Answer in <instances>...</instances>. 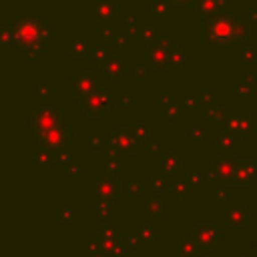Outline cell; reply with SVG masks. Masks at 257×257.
<instances>
[{
    "label": "cell",
    "mask_w": 257,
    "mask_h": 257,
    "mask_svg": "<svg viewBox=\"0 0 257 257\" xmlns=\"http://www.w3.org/2000/svg\"><path fill=\"white\" fill-rule=\"evenodd\" d=\"M237 141H239V137L233 133V131H229V128H223L221 133H219V139H217V145L221 147V149H225V151H229V149H233L235 145H237Z\"/></svg>",
    "instance_id": "7402d4cb"
},
{
    "label": "cell",
    "mask_w": 257,
    "mask_h": 257,
    "mask_svg": "<svg viewBox=\"0 0 257 257\" xmlns=\"http://www.w3.org/2000/svg\"><path fill=\"white\" fill-rule=\"evenodd\" d=\"M68 52H70L72 56H84V54H90V44H88L86 38L80 34V36H76V38L70 42Z\"/></svg>",
    "instance_id": "ffe728a7"
},
{
    "label": "cell",
    "mask_w": 257,
    "mask_h": 257,
    "mask_svg": "<svg viewBox=\"0 0 257 257\" xmlns=\"http://www.w3.org/2000/svg\"><path fill=\"white\" fill-rule=\"evenodd\" d=\"M225 219L231 227H243L249 221V211L245 205H231L225 211Z\"/></svg>",
    "instance_id": "9a60e30c"
},
{
    "label": "cell",
    "mask_w": 257,
    "mask_h": 257,
    "mask_svg": "<svg viewBox=\"0 0 257 257\" xmlns=\"http://www.w3.org/2000/svg\"><path fill=\"white\" fill-rule=\"evenodd\" d=\"M227 128L233 131L241 139V137H247V135L253 133L255 122H253V118H251L249 112H233L231 118H229V122H227Z\"/></svg>",
    "instance_id": "4fadbf2b"
},
{
    "label": "cell",
    "mask_w": 257,
    "mask_h": 257,
    "mask_svg": "<svg viewBox=\"0 0 257 257\" xmlns=\"http://www.w3.org/2000/svg\"><path fill=\"white\" fill-rule=\"evenodd\" d=\"M0 40H2V44H6V46L18 44V40H16V34H14V28H12V26H2V28H0Z\"/></svg>",
    "instance_id": "f546056e"
},
{
    "label": "cell",
    "mask_w": 257,
    "mask_h": 257,
    "mask_svg": "<svg viewBox=\"0 0 257 257\" xmlns=\"http://www.w3.org/2000/svg\"><path fill=\"white\" fill-rule=\"evenodd\" d=\"M217 199H227V191H225L223 187H221V189L217 191Z\"/></svg>",
    "instance_id": "681fc988"
},
{
    "label": "cell",
    "mask_w": 257,
    "mask_h": 257,
    "mask_svg": "<svg viewBox=\"0 0 257 257\" xmlns=\"http://www.w3.org/2000/svg\"><path fill=\"white\" fill-rule=\"evenodd\" d=\"M60 219H62V221H70V219H72V211H70V209H62V211H60Z\"/></svg>",
    "instance_id": "f6af8a7d"
},
{
    "label": "cell",
    "mask_w": 257,
    "mask_h": 257,
    "mask_svg": "<svg viewBox=\"0 0 257 257\" xmlns=\"http://www.w3.org/2000/svg\"><path fill=\"white\" fill-rule=\"evenodd\" d=\"M137 135L135 131H128V126H118L108 135V143H110V151L118 153V155H131L137 151Z\"/></svg>",
    "instance_id": "ba28073f"
},
{
    "label": "cell",
    "mask_w": 257,
    "mask_h": 257,
    "mask_svg": "<svg viewBox=\"0 0 257 257\" xmlns=\"http://www.w3.org/2000/svg\"><path fill=\"white\" fill-rule=\"evenodd\" d=\"M167 110H169V116H177V114H179V110H181V106H177L175 102H171V104L167 106Z\"/></svg>",
    "instance_id": "ee69618b"
},
{
    "label": "cell",
    "mask_w": 257,
    "mask_h": 257,
    "mask_svg": "<svg viewBox=\"0 0 257 257\" xmlns=\"http://www.w3.org/2000/svg\"><path fill=\"white\" fill-rule=\"evenodd\" d=\"M255 58H257V54H255L253 48H245V50L241 52V60H243V62H249V64H251V62H255Z\"/></svg>",
    "instance_id": "836d02e7"
},
{
    "label": "cell",
    "mask_w": 257,
    "mask_h": 257,
    "mask_svg": "<svg viewBox=\"0 0 257 257\" xmlns=\"http://www.w3.org/2000/svg\"><path fill=\"white\" fill-rule=\"evenodd\" d=\"M72 94L78 96V100H84L86 96H90L92 92H96L100 86V76L92 70H80V72H74L70 76V82H68Z\"/></svg>",
    "instance_id": "8992f818"
},
{
    "label": "cell",
    "mask_w": 257,
    "mask_h": 257,
    "mask_svg": "<svg viewBox=\"0 0 257 257\" xmlns=\"http://www.w3.org/2000/svg\"><path fill=\"white\" fill-rule=\"evenodd\" d=\"M110 104H112V94L106 88H98L96 92H92L90 96H86L84 100H80V106H82V110L88 116H100V114H104L110 108Z\"/></svg>",
    "instance_id": "9c48e42d"
},
{
    "label": "cell",
    "mask_w": 257,
    "mask_h": 257,
    "mask_svg": "<svg viewBox=\"0 0 257 257\" xmlns=\"http://www.w3.org/2000/svg\"><path fill=\"white\" fill-rule=\"evenodd\" d=\"M193 237L197 239L201 253L203 251H213L221 241V233L213 223H199L193 231Z\"/></svg>",
    "instance_id": "8fae6325"
},
{
    "label": "cell",
    "mask_w": 257,
    "mask_h": 257,
    "mask_svg": "<svg viewBox=\"0 0 257 257\" xmlns=\"http://www.w3.org/2000/svg\"><path fill=\"white\" fill-rule=\"evenodd\" d=\"M177 4H181V6H187V4H195V0H175Z\"/></svg>",
    "instance_id": "db71d44e"
},
{
    "label": "cell",
    "mask_w": 257,
    "mask_h": 257,
    "mask_svg": "<svg viewBox=\"0 0 257 257\" xmlns=\"http://www.w3.org/2000/svg\"><path fill=\"white\" fill-rule=\"evenodd\" d=\"M189 189H191V183L187 181V177H181V179H177V181L173 183V193L179 195V197H183Z\"/></svg>",
    "instance_id": "4dcf8cb0"
},
{
    "label": "cell",
    "mask_w": 257,
    "mask_h": 257,
    "mask_svg": "<svg viewBox=\"0 0 257 257\" xmlns=\"http://www.w3.org/2000/svg\"><path fill=\"white\" fill-rule=\"evenodd\" d=\"M257 179V161L253 159H237L233 185H251Z\"/></svg>",
    "instance_id": "7c38bea8"
},
{
    "label": "cell",
    "mask_w": 257,
    "mask_h": 257,
    "mask_svg": "<svg viewBox=\"0 0 257 257\" xmlns=\"http://www.w3.org/2000/svg\"><path fill=\"white\" fill-rule=\"evenodd\" d=\"M249 16H251L253 20H257V8H251V10H249Z\"/></svg>",
    "instance_id": "11a10c76"
},
{
    "label": "cell",
    "mask_w": 257,
    "mask_h": 257,
    "mask_svg": "<svg viewBox=\"0 0 257 257\" xmlns=\"http://www.w3.org/2000/svg\"><path fill=\"white\" fill-rule=\"evenodd\" d=\"M193 102H195V98H193V96H185V98H183V106H191Z\"/></svg>",
    "instance_id": "7dc6e473"
},
{
    "label": "cell",
    "mask_w": 257,
    "mask_h": 257,
    "mask_svg": "<svg viewBox=\"0 0 257 257\" xmlns=\"http://www.w3.org/2000/svg\"><path fill=\"white\" fill-rule=\"evenodd\" d=\"M62 122V114L56 106H40L36 110L30 112V126H32V135H42L52 131L54 126H60Z\"/></svg>",
    "instance_id": "5b68a950"
},
{
    "label": "cell",
    "mask_w": 257,
    "mask_h": 257,
    "mask_svg": "<svg viewBox=\"0 0 257 257\" xmlns=\"http://www.w3.org/2000/svg\"><path fill=\"white\" fill-rule=\"evenodd\" d=\"M237 92H239L241 96H247V94L251 92V82H247V80H241V82L237 84Z\"/></svg>",
    "instance_id": "d590c367"
},
{
    "label": "cell",
    "mask_w": 257,
    "mask_h": 257,
    "mask_svg": "<svg viewBox=\"0 0 257 257\" xmlns=\"http://www.w3.org/2000/svg\"><path fill=\"white\" fill-rule=\"evenodd\" d=\"M94 257H106V255H94Z\"/></svg>",
    "instance_id": "9f6ffc18"
},
{
    "label": "cell",
    "mask_w": 257,
    "mask_h": 257,
    "mask_svg": "<svg viewBox=\"0 0 257 257\" xmlns=\"http://www.w3.org/2000/svg\"><path fill=\"white\" fill-rule=\"evenodd\" d=\"M209 42L215 46H227L233 38V16L219 14L209 22Z\"/></svg>",
    "instance_id": "52a82bcc"
},
{
    "label": "cell",
    "mask_w": 257,
    "mask_h": 257,
    "mask_svg": "<svg viewBox=\"0 0 257 257\" xmlns=\"http://www.w3.org/2000/svg\"><path fill=\"white\" fill-rule=\"evenodd\" d=\"M34 161H36L38 167H48V165L54 161V153L48 151V149H42V147H40V149L34 153Z\"/></svg>",
    "instance_id": "83f0119b"
},
{
    "label": "cell",
    "mask_w": 257,
    "mask_h": 257,
    "mask_svg": "<svg viewBox=\"0 0 257 257\" xmlns=\"http://www.w3.org/2000/svg\"><path fill=\"white\" fill-rule=\"evenodd\" d=\"M18 44L28 52H40L46 38H50V24L36 18H22L12 24Z\"/></svg>",
    "instance_id": "7a4b0ae2"
},
{
    "label": "cell",
    "mask_w": 257,
    "mask_h": 257,
    "mask_svg": "<svg viewBox=\"0 0 257 257\" xmlns=\"http://www.w3.org/2000/svg\"><path fill=\"white\" fill-rule=\"evenodd\" d=\"M153 187H155V191H159V189H163V187H165V183H163V177H161V175H155V177H153Z\"/></svg>",
    "instance_id": "b9f144b4"
},
{
    "label": "cell",
    "mask_w": 257,
    "mask_h": 257,
    "mask_svg": "<svg viewBox=\"0 0 257 257\" xmlns=\"http://www.w3.org/2000/svg\"><path fill=\"white\" fill-rule=\"evenodd\" d=\"M201 96H203V100H205L207 104H211V98H213L211 88H203V90H201Z\"/></svg>",
    "instance_id": "7bdbcfd3"
},
{
    "label": "cell",
    "mask_w": 257,
    "mask_h": 257,
    "mask_svg": "<svg viewBox=\"0 0 257 257\" xmlns=\"http://www.w3.org/2000/svg\"><path fill=\"white\" fill-rule=\"evenodd\" d=\"M195 10H197V14L201 18H207L211 22L213 18L219 16L223 6L219 4V0H195Z\"/></svg>",
    "instance_id": "e0dca14e"
},
{
    "label": "cell",
    "mask_w": 257,
    "mask_h": 257,
    "mask_svg": "<svg viewBox=\"0 0 257 257\" xmlns=\"http://www.w3.org/2000/svg\"><path fill=\"white\" fill-rule=\"evenodd\" d=\"M149 151H151V153H159V145H157V143H151V145H149Z\"/></svg>",
    "instance_id": "f5cc1de1"
},
{
    "label": "cell",
    "mask_w": 257,
    "mask_h": 257,
    "mask_svg": "<svg viewBox=\"0 0 257 257\" xmlns=\"http://www.w3.org/2000/svg\"><path fill=\"white\" fill-rule=\"evenodd\" d=\"M90 56H92V60H96V62L102 64V62L110 56L108 44H92V46H90Z\"/></svg>",
    "instance_id": "d4e9b609"
},
{
    "label": "cell",
    "mask_w": 257,
    "mask_h": 257,
    "mask_svg": "<svg viewBox=\"0 0 257 257\" xmlns=\"http://www.w3.org/2000/svg\"><path fill=\"white\" fill-rule=\"evenodd\" d=\"M205 112H207V116H209L211 120H215V122H219V124H227L229 118H231V114H233L229 108H225V106H215V104H207V106H205Z\"/></svg>",
    "instance_id": "d6986e66"
},
{
    "label": "cell",
    "mask_w": 257,
    "mask_h": 257,
    "mask_svg": "<svg viewBox=\"0 0 257 257\" xmlns=\"http://www.w3.org/2000/svg\"><path fill=\"white\" fill-rule=\"evenodd\" d=\"M141 187H143V185H141L139 181H135V183L131 185V191H133V195H139V193H141Z\"/></svg>",
    "instance_id": "bcb514c9"
},
{
    "label": "cell",
    "mask_w": 257,
    "mask_h": 257,
    "mask_svg": "<svg viewBox=\"0 0 257 257\" xmlns=\"http://www.w3.org/2000/svg\"><path fill=\"white\" fill-rule=\"evenodd\" d=\"M199 253H201L199 243H197V239L193 237V233H189V235H185V237L179 241V245H177L173 257H197Z\"/></svg>",
    "instance_id": "2e32d148"
},
{
    "label": "cell",
    "mask_w": 257,
    "mask_h": 257,
    "mask_svg": "<svg viewBox=\"0 0 257 257\" xmlns=\"http://www.w3.org/2000/svg\"><path fill=\"white\" fill-rule=\"evenodd\" d=\"M48 92H50L48 82H46V80H40V82L36 84V94H38V96H48Z\"/></svg>",
    "instance_id": "e575fe53"
},
{
    "label": "cell",
    "mask_w": 257,
    "mask_h": 257,
    "mask_svg": "<svg viewBox=\"0 0 257 257\" xmlns=\"http://www.w3.org/2000/svg\"><path fill=\"white\" fill-rule=\"evenodd\" d=\"M118 12V4L116 0H94L92 2V8H90V14L98 20H112Z\"/></svg>",
    "instance_id": "5bb4252c"
},
{
    "label": "cell",
    "mask_w": 257,
    "mask_h": 257,
    "mask_svg": "<svg viewBox=\"0 0 257 257\" xmlns=\"http://www.w3.org/2000/svg\"><path fill=\"white\" fill-rule=\"evenodd\" d=\"M147 211H149L151 217H163V213H165V205H163L161 199L153 197V199H149V203H147Z\"/></svg>",
    "instance_id": "f1b7e54d"
},
{
    "label": "cell",
    "mask_w": 257,
    "mask_h": 257,
    "mask_svg": "<svg viewBox=\"0 0 257 257\" xmlns=\"http://www.w3.org/2000/svg\"><path fill=\"white\" fill-rule=\"evenodd\" d=\"M179 163H181V159L175 153H171V151L161 157V169H163V173H173L179 167Z\"/></svg>",
    "instance_id": "cb8c5ba5"
},
{
    "label": "cell",
    "mask_w": 257,
    "mask_h": 257,
    "mask_svg": "<svg viewBox=\"0 0 257 257\" xmlns=\"http://www.w3.org/2000/svg\"><path fill=\"white\" fill-rule=\"evenodd\" d=\"M124 24H126L128 32H137V30H139V26H137V20H135V16H133V14H128V16L124 18Z\"/></svg>",
    "instance_id": "74e56055"
},
{
    "label": "cell",
    "mask_w": 257,
    "mask_h": 257,
    "mask_svg": "<svg viewBox=\"0 0 257 257\" xmlns=\"http://www.w3.org/2000/svg\"><path fill=\"white\" fill-rule=\"evenodd\" d=\"M151 10H153L157 16H167V14H169V0H153Z\"/></svg>",
    "instance_id": "1f68e13d"
},
{
    "label": "cell",
    "mask_w": 257,
    "mask_h": 257,
    "mask_svg": "<svg viewBox=\"0 0 257 257\" xmlns=\"http://www.w3.org/2000/svg\"><path fill=\"white\" fill-rule=\"evenodd\" d=\"M185 62V52L169 36H159L145 50V64L155 70H165L171 66H181Z\"/></svg>",
    "instance_id": "6da1fadb"
},
{
    "label": "cell",
    "mask_w": 257,
    "mask_h": 257,
    "mask_svg": "<svg viewBox=\"0 0 257 257\" xmlns=\"http://www.w3.org/2000/svg\"><path fill=\"white\" fill-rule=\"evenodd\" d=\"M249 32H251V28H249L247 20H243V18H235V16H233V38H235V40L247 38Z\"/></svg>",
    "instance_id": "603a6c76"
},
{
    "label": "cell",
    "mask_w": 257,
    "mask_h": 257,
    "mask_svg": "<svg viewBox=\"0 0 257 257\" xmlns=\"http://www.w3.org/2000/svg\"><path fill=\"white\" fill-rule=\"evenodd\" d=\"M104 167H106V173L108 175H114L120 167V155L114 153V151H108L106 157H104Z\"/></svg>",
    "instance_id": "484cf974"
},
{
    "label": "cell",
    "mask_w": 257,
    "mask_h": 257,
    "mask_svg": "<svg viewBox=\"0 0 257 257\" xmlns=\"http://www.w3.org/2000/svg\"><path fill=\"white\" fill-rule=\"evenodd\" d=\"M122 185L114 175H100L98 179L92 181V197L94 203H102V205H112L118 197H120Z\"/></svg>",
    "instance_id": "277c9868"
},
{
    "label": "cell",
    "mask_w": 257,
    "mask_h": 257,
    "mask_svg": "<svg viewBox=\"0 0 257 257\" xmlns=\"http://www.w3.org/2000/svg\"><path fill=\"white\" fill-rule=\"evenodd\" d=\"M185 177H187V181L191 183V187H197V185H199V183L203 181V177H201V173H197V171H195V173H187Z\"/></svg>",
    "instance_id": "8d00e7d4"
},
{
    "label": "cell",
    "mask_w": 257,
    "mask_h": 257,
    "mask_svg": "<svg viewBox=\"0 0 257 257\" xmlns=\"http://www.w3.org/2000/svg\"><path fill=\"white\" fill-rule=\"evenodd\" d=\"M153 237H155V229H153L151 225H141V227L135 231L133 241H135L137 245H149V243L153 241Z\"/></svg>",
    "instance_id": "44dd1931"
},
{
    "label": "cell",
    "mask_w": 257,
    "mask_h": 257,
    "mask_svg": "<svg viewBox=\"0 0 257 257\" xmlns=\"http://www.w3.org/2000/svg\"><path fill=\"white\" fill-rule=\"evenodd\" d=\"M108 207H110V205H102V203H96V211L100 213V217H102V219H106V217H108Z\"/></svg>",
    "instance_id": "ab89813d"
},
{
    "label": "cell",
    "mask_w": 257,
    "mask_h": 257,
    "mask_svg": "<svg viewBox=\"0 0 257 257\" xmlns=\"http://www.w3.org/2000/svg\"><path fill=\"white\" fill-rule=\"evenodd\" d=\"M128 34H131V32H118V34H114V44H118V46H122V44L126 42V38H128Z\"/></svg>",
    "instance_id": "f35d334b"
},
{
    "label": "cell",
    "mask_w": 257,
    "mask_h": 257,
    "mask_svg": "<svg viewBox=\"0 0 257 257\" xmlns=\"http://www.w3.org/2000/svg\"><path fill=\"white\" fill-rule=\"evenodd\" d=\"M120 102H122V104H126V102H131V94H126V92H124V94L120 96Z\"/></svg>",
    "instance_id": "816d5d0a"
},
{
    "label": "cell",
    "mask_w": 257,
    "mask_h": 257,
    "mask_svg": "<svg viewBox=\"0 0 257 257\" xmlns=\"http://www.w3.org/2000/svg\"><path fill=\"white\" fill-rule=\"evenodd\" d=\"M203 135H205V133H203V128H201V126H193V128H191V137H193V139L201 141V139H203Z\"/></svg>",
    "instance_id": "60d3db41"
},
{
    "label": "cell",
    "mask_w": 257,
    "mask_h": 257,
    "mask_svg": "<svg viewBox=\"0 0 257 257\" xmlns=\"http://www.w3.org/2000/svg\"><path fill=\"white\" fill-rule=\"evenodd\" d=\"M100 28H102V34H104V36H110V26H108V24H102Z\"/></svg>",
    "instance_id": "f907efd6"
},
{
    "label": "cell",
    "mask_w": 257,
    "mask_h": 257,
    "mask_svg": "<svg viewBox=\"0 0 257 257\" xmlns=\"http://www.w3.org/2000/svg\"><path fill=\"white\" fill-rule=\"evenodd\" d=\"M92 255H106V257H122L126 253V245L118 239L116 229L106 225L102 227L88 245Z\"/></svg>",
    "instance_id": "3957f363"
},
{
    "label": "cell",
    "mask_w": 257,
    "mask_h": 257,
    "mask_svg": "<svg viewBox=\"0 0 257 257\" xmlns=\"http://www.w3.org/2000/svg\"><path fill=\"white\" fill-rule=\"evenodd\" d=\"M100 68L110 76V78H118L124 70H126V62L120 58V56H116V54H110L102 64H100Z\"/></svg>",
    "instance_id": "ac0fdd59"
},
{
    "label": "cell",
    "mask_w": 257,
    "mask_h": 257,
    "mask_svg": "<svg viewBox=\"0 0 257 257\" xmlns=\"http://www.w3.org/2000/svg\"><path fill=\"white\" fill-rule=\"evenodd\" d=\"M149 133H151V128H149V124H147V122H137L135 135H137V139H139V141H145V137H149Z\"/></svg>",
    "instance_id": "d6a6232c"
},
{
    "label": "cell",
    "mask_w": 257,
    "mask_h": 257,
    "mask_svg": "<svg viewBox=\"0 0 257 257\" xmlns=\"http://www.w3.org/2000/svg\"><path fill=\"white\" fill-rule=\"evenodd\" d=\"M235 165H237V159H233L231 155H217L213 157L211 161V173L217 181H221L223 187L227 185H233V175H235Z\"/></svg>",
    "instance_id": "30bf717a"
},
{
    "label": "cell",
    "mask_w": 257,
    "mask_h": 257,
    "mask_svg": "<svg viewBox=\"0 0 257 257\" xmlns=\"http://www.w3.org/2000/svg\"><path fill=\"white\" fill-rule=\"evenodd\" d=\"M255 76H257L255 72H247V74L243 76V80H247V82H253V78H255Z\"/></svg>",
    "instance_id": "c3c4849f"
},
{
    "label": "cell",
    "mask_w": 257,
    "mask_h": 257,
    "mask_svg": "<svg viewBox=\"0 0 257 257\" xmlns=\"http://www.w3.org/2000/svg\"><path fill=\"white\" fill-rule=\"evenodd\" d=\"M137 34L141 36V40H143V42H147V46H149V44H153V42L159 38V34H157V30H155V26H151V24H147V26H139Z\"/></svg>",
    "instance_id": "4316f807"
}]
</instances>
